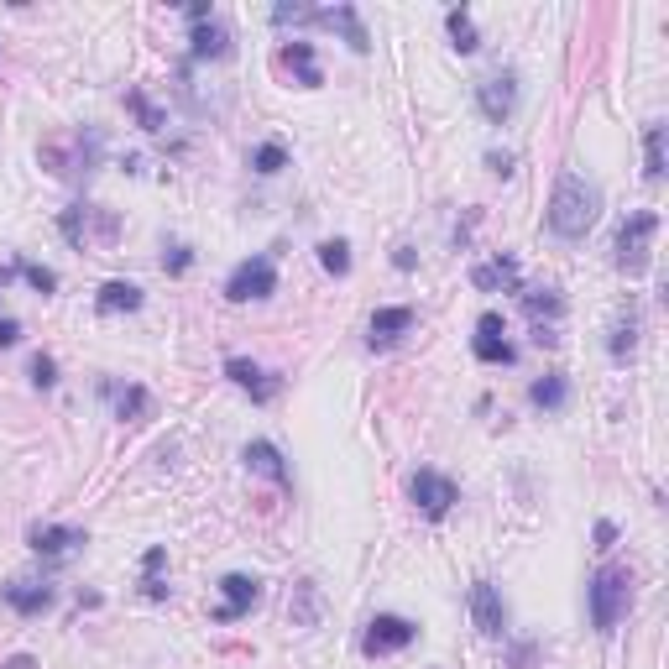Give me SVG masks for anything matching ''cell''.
<instances>
[{
  "label": "cell",
  "mask_w": 669,
  "mask_h": 669,
  "mask_svg": "<svg viewBox=\"0 0 669 669\" xmlns=\"http://www.w3.org/2000/svg\"><path fill=\"white\" fill-rule=\"evenodd\" d=\"M596 215H602V189H596L591 178H581L575 168H565L555 178V194H549V230H555L560 241H581L596 225Z\"/></svg>",
  "instance_id": "obj_1"
},
{
  "label": "cell",
  "mask_w": 669,
  "mask_h": 669,
  "mask_svg": "<svg viewBox=\"0 0 669 669\" xmlns=\"http://www.w3.org/2000/svg\"><path fill=\"white\" fill-rule=\"evenodd\" d=\"M586 596H591V622H596V633H612L617 622L628 617V607H633V575L622 570V565H602V570L591 575Z\"/></svg>",
  "instance_id": "obj_2"
},
{
  "label": "cell",
  "mask_w": 669,
  "mask_h": 669,
  "mask_svg": "<svg viewBox=\"0 0 669 669\" xmlns=\"http://www.w3.org/2000/svg\"><path fill=\"white\" fill-rule=\"evenodd\" d=\"M654 230H659V215L654 210H633L628 220H622V230H617V267L628 272V278H638L643 267H649V241H654Z\"/></svg>",
  "instance_id": "obj_3"
},
{
  "label": "cell",
  "mask_w": 669,
  "mask_h": 669,
  "mask_svg": "<svg viewBox=\"0 0 669 669\" xmlns=\"http://www.w3.org/2000/svg\"><path fill=\"white\" fill-rule=\"evenodd\" d=\"M272 293H278V267H272V257H246L225 278V298H230V304H251V298H272Z\"/></svg>",
  "instance_id": "obj_4"
},
{
  "label": "cell",
  "mask_w": 669,
  "mask_h": 669,
  "mask_svg": "<svg viewBox=\"0 0 669 669\" xmlns=\"http://www.w3.org/2000/svg\"><path fill=\"white\" fill-rule=\"evenodd\" d=\"M413 638H419V622H408V617H398V612H377L372 622H366V633H361V649L372 654V659H382V654L408 649Z\"/></svg>",
  "instance_id": "obj_5"
},
{
  "label": "cell",
  "mask_w": 669,
  "mask_h": 669,
  "mask_svg": "<svg viewBox=\"0 0 669 669\" xmlns=\"http://www.w3.org/2000/svg\"><path fill=\"white\" fill-rule=\"evenodd\" d=\"M476 105H481V115H487L492 126L513 121V110H518V74L513 68H497V74L481 79L476 84Z\"/></svg>",
  "instance_id": "obj_6"
},
{
  "label": "cell",
  "mask_w": 669,
  "mask_h": 669,
  "mask_svg": "<svg viewBox=\"0 0 669 669\" xmlns=\"http://www.w3.org/2000/svg\"><path fill=\"white\" fill-rule=\"evenodd\" d=\"M408 492H413V502H419V513L424 518H445L450 507L460 502V487L450 476H440V471H419L408 481Z\"/></svg>",
  "instance_id": "obj_7"
},
{
  "label": "cell",
  "mask_w": 669,
  "mask_h": 669,
  "mask_svg": "<svg viewBox=\"0 0 669 669\" xmlns=\"http://www.w3.org/2000/svg\"><path fill=\"white\" fill-rule=\"evenodd\" d=\"M466 602H471V617H476L481 638H502L507 633V602H502V591L492 581H476Z\"/></svg>",
  "instance_id": "obj_8"
},
{
  "label": "cell",
  "mask_w": 669,
  "mask_h": 669,
  "mask_svg": "<svg viewBox=\"0 0 669 669\" xmlns=\"http://www.w3.org/2000/svg\"><path fill=\"white\" fill-rule=\"evenodd\" d=\"M507 330H502V314H481L476 319V340H471V351H476V361H487V366H513V345L502 340Z\"/></svg>",
  "instance_id": "obj_9"
},
{
  "label": "cell",
  "mask_w": 669,
  "mask_h": 669,
  "mask_svg": "<svg viewBox=\"0 0 669 669\" xmlns=\"http://www.w3.org/2000/svg\"><path fill=\"white\" fill-rule=\"evenodd\" d=\"M220 591H225V607H215V622H236L241 612H251L262 602V581H257V575H241V570L225 575Z\"/></svg>",
  "instance_id": "obj_10"
},
{
  "label": "cell",
  "mask_w": 669,
  "mask_h": 669,
  "mask_svg": "<svg viewBox=\"0 0 669 669\" xmlns=\"http://www.w3.org/2000/svg\"><path fill=\"white\" fill-rule=\"evenodd\" d=\"M241 460L251 471H262L267 481H278L283 492H293V471H288V460H283V450L272 445V440H251L246 450H241Z\"/></svg>",
  "instance_id": "obj_11"
},
{
  "label": "cell",
  "mask_w": 669,
  "mask_h": 669,
  "mask_svg": "<svg viewBox=\"0 0 669 669\" xmlns=\"http://www.w3.org/2000/svg\"><path fill=\"white\" fill-rule=\"evenodd\" d=\"M225 377L236 382L241 392H251L257 403H272V398H278V377H267L262 366L246 361V356H230V361H225Z\"/></svg>",
  "instance_id": "obj_12"
},
{
  "label": "cell",
  "mask_w": 669,
  "mask_h": 669,
  "mask_svg": "<svg viewBox=\"0 0 669 669\" xmlns=\"http://www.w3.org/2000/svg\"><path fill=\"white\" fill-rule=\"evenodd\" d=\"M32 549L37 555H68V549L84 544V528H68V523H32Z\"/></svg>",
  "instance_id": "obj_13"
},
{
  "label": "cell",
  "mask_w": 669,
  "mask_h": 669,
  "mask_svg": "<svg viewBox=\"0 0 669 669\" xmlns=\"http://www.w3.org/2000/svg\"><path fill=\"white\" fill-rule=\"evenodd\" d=\"M6 602H11L21 617H37V612L53 607V586H48V581H11V586H6Z\"/></svg>",
  "instance_id": "obj_14"
},
{
  "label": "cell",
  "mask_w": 669,
  "mask_h": 669,
  "mask_svg": "<svg viewBox=\"0 0 669 669\" xmlns=\"http://www.w3.org/2000/svg\"><path fill=\"white\" fill-rule=\"evenodd\" d=\"M105 210H95V204H74V210H63V220H58V230H63V241L68 246H89L95 241V220H100Z\"/></svg>",
  "instance_id": "obj_15"
},
{
  "label": "cell",
  "mask_w": 669,
  "mask_h": 669,
  "mask_svg": "<svg viewBox=\"0 0 669 669\" xmlns=\"http://www.w3.org/2000/svg\"><path fill=\"white\" fill-rule=\"evenodd\" d=\"M413 330V309L408 304H392V309H377L372 314V345H392L398 335Z\"/></svg>",
  "instance_id": "obj_16"
},
{
  "label": "cell",
  "mask_w": 669,
  "mask_h": 669,
  "mask_svg": "<svg viewBox=\"0 0 669 669\" xmlns=\"http://www.w3.org/2000/svg\"><path fill=\"white\" fill-rule=\"evenodd\" d=\"M314 21H325V27H340L345 32V42H351L356 53H366L372 48V37H366V27H361V16H356V6H335V11H314Z\"/></svg>",
  "instance_id": "obj_17"
},
{
  "label": "cell",
  "mask_w": 669,
  "mask_h": 669,
  "mask_svg": "<svg viewBox=\"0 0 669 669\" xmlns=\"http://www.w3.org/2000/svg\"><path fill=\"white\" fill-rule=\"evenodd\" d=\"M528 403H534V408H544V413H560V408L570 403V382H565V372H549V377H539L534 387H528Z\"/></svg>",
  "instance_id": "obj_18"
},
{
  "label": "cell",
  "mask_w": 669,
  "mask_h": 669,
  "mask_svg": "<svg viewBox=\"0 0 669 669\" xmlns=\"http://www.w3.org/2000/svg\"><path fill=\"white\" fill-rule=\"evenodd\" d=\"M471 283H476L481 293H492V288H518V262H513V257H492V262H481V267L471 272Z\"/></svg>",
  "instance_id": "obj_19"
},
{
  "label": "cell",
  "mask_w": 669,
  "mask_h": 669,
  "mask_svg": "<svg viewBox=\"0 0 669 669\" xmlns=\"http://www.w3.org/2000/svg\"><path fill=\"white\" fill-rule=\"evenodd\" d=\"M95 304H100V314H136V309H142V288L115 278V283H105V288H100Z\"/></svg>",
  "instance_id": "obj_20"
},
{
  "label": "cell",
  "mask_w": 669,
  "mask_h": 669,
  "mask_svg": "<svg viewBox=\"0 0 669 669\" xmlns=\"http://www.w3.org/2000/svg\"><path fill=\"white\" fill-rule=\"evenodd\" d=\"M189 42H194V58H225V53H230V32L220 27L215 16L199 21V27L189 32Z\"/></svg>",
  "instance_id": "obj_21"
},
{
  "label": "cell",
  "mask_w": 669,
  "mask_h": 669,
  "mask_svg": "<svg viewBox=\"0 0 669 669\" xmlns=\"http://www.w3.org/2000/svg\"><path fill=\"white\" fill-rule=\"evenodd\" d=\"M607 345H612V356H617V361H628V356H633V345H638V309H633V304L612 319V340H607Z\"/></svg>",
  "instance_id": "obj_22"
},
{
  "label": "cell",
  "mask_w": 669,
  "mask_h": 669,
  "mask_svg": "<svg viewBox=\"0 0 669 669\" xmlns=\"http://www.w3.org/2000/svg\"><path fill=\"white\" fill-rule=\"evenodd\" d=\"M283 63L298 68L304 89H319V84H325V74H319V63H314V48H309V42H288V48H283Z\"/></svg>",
  "instance_id": "obj_23"
},
{
  "label": "cell",
  "mask_w": 669,
  "mask_h": 669,
  "mask_svg": "<svg viewBox=\"0 0 669 669\" xmlns=\"http://www.w3.org/2000/svg\"><path fill=\"white\" fill-rule=\"evenodd\" d=\"M445 27H450V37H455V42H450L455 53H476V48H481V37H476V21H471V11H450V16H445Z\"/></svg>",
  "instance_id": "obj_24"
},
{
  "label": "cell",
  "mask_w": 669,
  "mask_h": 669,
  "mask_svg": "<svg viewBox=\"0 0 669 669\" xmlns=\"http://www.w3.org/2000/svg\"><path fill=\"white\" fill-rule=\"evenodd\" d=\"M523 304H528V314H534V319H560V314H565V298H560L555 288H534V293H523Z\"/></svg>",
  "instance_id": "obj_25"
},
{
  "label": "cell",
  "mask_w": 669,
  "mask_h": 669,
  "mask_svg": "<svg viewBox=\"0 0 669 669\" xmlns=\"http://www.w3.org/2000/svg\"><path fill=\"white\" fill-rule=\"evenodd\" d=\"M288 617H293V628H314V581H298V586H293Z\"/></svg>",
  "instance_id": "obj_26"
},
{
  "label": "cell",
  "mask_w": 669,
  "mask_h": 669,
  "mask_svg": "<svg viewBox=\"0 0 669 669\" xmlns=\"http://www.w3.org/2000/svg\"><path fill=\"white\" fill-rule=\"evenodd\" d=\"M643 163H649V168H643L649 178H664V126L659 121L643 131Z\"/></svg>",
  "instance_id": "obj_27"
},
{
  "label": "cell",
  "mask_w": 669,
  "mask_h": 669,
  "mask_svg": "<svg viewBox=\"0 0 669 669\" xmlns=\"http://www.w3.org/2000/svg\"><path fill=\"white\" fill-rule=\"evenodd\" d=\"M251 168H257L262 178L283 173V168H288V152H283V142H262L257 152H251Z\"/></svg>",
  "instance_id": "obj_28"
},
{
  "label": "cell",
  "mask_w": 669,
  "mask_h": 669,
  "mask_svg": "<svg viewBox=\"0 0 669 669\" xmlns=\"http://www.w3.org/2000/svg\"><path fill=\"white\" fill-rule=\"evenodd\" d=\"M147 387H126L121 392V398H115V419H126V424H136V419H142V413H147Z\"/></svg>",
  "instance_id": "obj_29"
},
{
  "label": "cell",
  "mask_w": 669,
  "mask_h": 669,
  "mask_svg": "<svg viewBox=\"0 0 669 669\" xmlns=\"http://www.w3.org/2000/svg\"><path fill=\"white\" fill-rule=\"evenodd\" d=\"M126 105L136 110V121H142L147 131H163V126H168V121H163V110H157V105L142 95V89H126Z\"/></svg>",
  "instance_id": "obj_30"
},
{
  "label": "cell",
  "mask_w": 669,
  "mask_h": 669,
  "mask_svg": "<svg viewBox=\"0 0 669 669\" xmlns=\"http://www.w3.org/2000/svg\"><path fill=\"white\" fill-rule=\"evenodd\" d=\"M319 267L335 272V278H345V272H351V246H345V241H325V246H319Z\"/></svg>",
  "instance_id": "obj_31"
},
{
  "label": "cell",
  "mask_w": 669,
  "mask_h": 669,
  "mask_svg": "<svg viewBox=\"0 0 669 669\" xmlns=\"http://www.w3.org/2000/svg\"><path fill=\"white\" fill-rule=\"evenodd\" d=\"M16 272H21V278H27L37 293H58V272H53V267H42V262H27V257H21Z\"/></svg>",
  "instance_id": "obj_32"
},
{
  "label": "cell",
  "mask_w": 669,
  "mask_h": 669,
  "mask_svg": "<svg viewBox=\"0 0 669 669\" xmlns=\"http://www.w3.org/2000/svg\"><path fill=\"white\" fill-rule=\"evenodd\" d=\"M32 382H37V387H53V382H58V361L37 351V356H32Z\"/></svg>",
  "instance_id": "obj_33"
},
{
  "label": "cell",
  "mask_w": 669,
  "mask_h": 669,
  "mask_svg": "<svg viewBox=\"0 0 669 669\" xmlns=\"http://www.w3.org/2000/svg\"><path fill=\"white\" fill-rule=\"evenodd\" d=\"M189 262H194V251H189V246H173L168 257H163V267H168V272H189Z\"/></svg>",
  "instance_id": "obj_34"
},
{
  "label": "cell",
  "mask_w": 669,
  "mask_h": 669,
  "mask_svg": "<svg viewBox=\"0 0 669 669\" xmlns=\"http://www.w3.org/2000/svg\"><path fill=\"white\" fill-rule=\"evenodd\" d=\"M612 544H617V528H612V523L602 518V523H596V549H602V555H607Z\"/></svg>",
  "instance_id": "obj_35"
},
{
  "label": "cell",
  "mask_w": 669,
  "mask_h": 669,
  "mask_svg": "<svg viewBox=\"0 0 669 669\" xmlns=\"http://www.w3.org/2000/svg\"><path fill=\"white\" fill-rule=\"evenodd\" d=\"M16 340H21V325L11 314H0V345H16Z\"/></svg>",
  "instance_id": "obj_36"
},
{
  "label": "cell",
  "mask_w": 669,
  "mask_h": 669,
  "mask_svg": "<svg viewBox=\"0 0 669 669\" xmlns=\"http://www.w3.org/2000/svg\"><path fill=\"white\" fill-rule=\"evenodd\" d=\"M487 163H492V173H502V178H507V173H513V157H507V152H492V157H487Z\"/></svg>",
  "instance_id": "obj_37"
},
{
  "label": "cell",
  "mask_w": 669,
  "mask_h": 669,
  "mask_svg": "<svg viewBox=\"0 0 669 669\" xmlns=\"http://www.w3.org/2000/svg\"><path fill=\"white\" fill-rule=\"evenodd\" d=\"M413 262H419V257H413V246H398V251H392V267H403V272H408Z\"/></svg>",
  "instance_id": "obj_38"
},
{
  "label": "cell",
  "mask_w": 669,
  "mask_h": 669,
  "mask_svg": "<svg viewBox=\"0 0 669 669\" xmlns=\"http://www.w3.org/2000/svg\"><path fill=\"white\" fill-rule=\"evenodd\" d=\"M0 669H37V664H32L27 654H16V659H6V664H0Z\"/></svg>",
  "instance_id": "obj_39"
},
{
  "label": "cell",
  "mask_w": 669,
  "mask_h": 669,
  "mask_svg": "<svg viewBox=\"0 0 669 669\" xmlns=\"http://www.w3.org/2000/svg\"><path fill=\"white\" fill-rule=\"evenodd\" d=\"M11 278H16V262H11V267H0V288H11Z\"/></svg>",
  "instance_id": "obj_40"
}]
</instances>
